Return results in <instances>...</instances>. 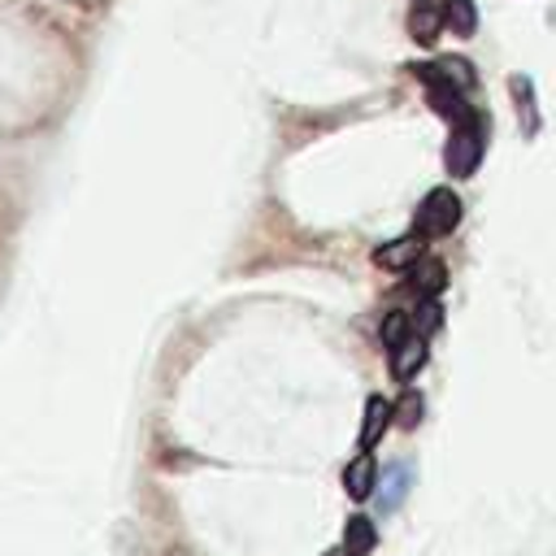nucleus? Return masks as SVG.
I'll return each mask as SVG.
<instances>
[{
    "instance_id": "f257e3e1",
    "label": "nucleus",
    "mask_w": 556,
    "mask_h": 556,
    "mask_svg": "<svg viewBox=\"0 0 556 556\" xmlns=\"http://www.w3.org/2000/svg\"><path fill=\"white\" fill-rule=\"evenodd\" d=\"M460 213H465L460 195L452 187H434V191L421 195V204L413 213V230L426 235V239H447L460 226Z\"/></svg>"
},
{
    "instance_id": "f03ea898",
    "label": "nucleus",
    "mask_w": 556,
    "mask_h": 556,
    "mask_svg": "<svg viewBox=\"0 0 556 556\" xmlns=\"http://www.w3.org/2000/svg\"><path fill=\"white\" fill-rule=\"evenodd\" d=\"M482 152H486V126H482V117L473 113L469 122L452 126L447 148H443V165H447L452 178H469V174L482 165Z\"/></svg>"
},
{
    "instance_id": "7ed1b4c3",
    "label": "nucleus",
    "mask_w": 556,
    "mask_h": 556,
    "mask_svg": "<svg viewBox=\"0 0 556 556\" xmlns=\"http://www.w3.org/2000/svg\"><path fill=\"white\" fill-rule=\"evenodd\" d=\"M413 74L426 83V100H430V109H434L447 126H460V122H469V117H473V109H469V91H460L456 83L439 78V74H434V70H426V65H413Z\"/></svg>"
},
{
    "instance_id": "20e7f679",
    "label": "nucleus",
    "mask_w": 556,
    "mask_h": 556,
    "mask_svg": "<svg viewBox=\"0 0 556 556\" xmlns=\"http://www.w3.org/2000/svg\"><path fill=\"white\" fill-rule=\"evenodd\" d=\"M426 235H417V230H408V235H400V239H391V243H382V248H374V265H382V269H391V274H408L421 256H426Z\"/></svg>"
},
{
    "instance_id": "39448f33",
    "label": "nucleus",
    "mask_w": 556,
    "mask_h": 556,
    "mask_svg": "<svg viewBox=\"0 0 556 556\" xmlns=\"http://www.w3.org/2000/svg\"><path fill=\"white\" fill-rule=\"evenodd\" d=\"M387 426H395V404L387 395H369L365 400V413H361V434H356V447L374 452L378 439L387 434Z\"/></svg>"
},
{
    "instance_id": "423d86ee",
    "label": "nucleus",
    "mask_w": 556,
    "mask_h": 556,
    "mask_svg": "<svg viewBox=\"0 0 556 556\" xmlns=\"http://www.w3.org/2000/svg\"><path fill=\"white\" fill-rule=\"evenodd\" d=\"M426 356H430V348H426V334H408L404 343H395L391 348V378L395 382H413L417 378V369L426 365Z\"/></svg>"
},
{
    "instance_id": "0eeeda50",
    "label": "nucleus",
    "mask_w": 556,
    "mask_h": 556,
    "mask_svg": "<svg viewBox=\"0 0 556 556\" xmlns=\"http://www.w3.org/2000/svg\"><path fill=\"white\" fill-rule=\"evenodd\" d=\"M374 486H378V460H374V452L361 447V452L343 465V491H348L352 500H369Z\"/></svg>"
},
{
    "instance_id": "6e6552de",
    "label": "nucleus",
    "mask_w": 556,
    "mask_h": 556,
    "mask_svg": "<svg viewBox=\"0 0 556 556\" xmlns=\"http://www.w3.org/2000/svg\"><path fill=\"white\" fill-rule=\"evenodd\" d=\"M447 287V265L439 256H421L413 269H408V291L421 300V295H443Z\"/></svg>"
},
{
    "instance_id": "1a4fd4ad",
    "label": "nucleus",
    "mask_w": 556,
    "mask_h": 556,
    "mask_svg": "<svg viewBox=\"0 0 556 556\" xmlns=\"http://www.w3.org/2000/svg\"><path fill=\"white\" fill-rule=\"evenodd\" d=\"M443 26H447V22H443V4H413V13H408V35H413L421 48H430Z\"/></svg>"
},
{
    "instance_id": "9d476101",
    "label": "nucleus",
    "mask_w": 556,
    "mask_h": 556,
    "mask_svg": "<svg viewBox=\"0 0 556 556\" xmlns=\"http://www.w3.org/2000/svg\"><path fill=\"white\" fill-rule=\"evenodd\" d=\"M508 91H513V104H517V117H521V135L534 139V135H539V109H534V87H530V78H526V74H513Z\"/></svg>"
},
{
    "instance_id": "9b49d317",
    "label": "nucleus",
    "mask_w": 556,
    "mask_h": 556,
    "mask_svg": "<svg viewBox=\"0 0 556 556\" xmlns=\"http://www.w3.org/2000/svg\"><path fill=\"white\" fill-rule=\"evenodd\" d=\"M374 543H378L374 521H369L365 513H352V517H348V526H343V552H348V556H369V552H374Z\"/></svg>"
},
{
    "instance_id": "f8f14e48",
    "label": "nucleus",
    "mask_w": 556,
    "mask_h": 556,
    "mask_svg": "<svg viewBox=\"0 0 556 556\" xmlns=\"http://www.w3.org/2000/svg\"><path fill=\"white\" fill-rule=\"evenodd\" d=\"M426 70H434L439 78H447V83H456L460 91H473L478 87V74H473V65L465 61V56H434V61H421Z\"/></svg>"
},
{
    "instance_id": "ddd939ff",
    "label": "nucleus",
    "mask_w": 556,
    "mask_h": 556,
    "mask_svg": "<svg viewBox=\"0 0 556 556\" xmlns=\"http://www.w3.org/2000/svg\"><path fill=\"white\" fill-rule=\"evenodd\" d=\"M443 22H447L452 35L469 39V35L478 30V9H473V0H443Z\"/></svg>"
},
{
    "instance_id": "4468645a",
    "label": "nucleus",
    "mask_w": 556,
    "mask_h": 556,
    "mask_svg": "<svg viewBox=\"0 0 556 556\" xmlns=\"http://www.w3.org/2000/svg\"><path fill=\"white\" fill-rule=\"evenodd\" d=\"M391 404H395V426H400V430H417V426H421V417H426V400H421V391L404 387L400 400H391Z\"/></svg>"
},
{
    "instance_id": "2eb2a0df",
    "label": "nucleus",
    "mask_w": 556,
    "mask_h": 556,
    "mask_svg": "<svg viewBox=\"0 0 556 556\" xmlns=\"http://www.w3.org/2000/svg\"><path fill=\"white\" fill-rule=\"evenodd\" d=\"M413 334V313H404V308H391V313H382V326H378V339H382V348L391 352L395 343H404Z\"/></svg>"
},
{
    "instance_id": "dca6fc26",
    "label": "nucleus",
    "mask_w": 556,
    "mask_h": 556,
    "mask_svg": "<svg viewBox=\"0 0 556 556\" xmlns=\"http://www.w3.org/2000/svg\"><path fill=\"white\" fill-rule=\"evenodd\" d=\"M439 326H443V304H439V295H421L417 308H413V330L430 339Z\"/></svg>"
},
{
    "instance_id": "f3484780",
    "label": "nucleus",
    "mask_w": 556,
    "mask_h": 556,
    "mask_svg": "<svg viewBox=\"0 0 556 556\" xmlns=\"http://www.w3.org/2000/svg\"><path fill=\"white\" fill-rule=\"evenodd\" d=\"M382 495H378V504H382V513H391L400 500H404V491H408V465H391L387 473H382Z\"/></svg>"
},
{
    "instance_id": "a211bd4d",
    "label": "nucleus",
    "mask_w": 556,
    "mask_h": 556,
    "mask_svg": "<svg viewBox=\"0 0 556 556\" xmlns=\"http://www.w3.org/2000/svg\"><path fill=\"white\" fill-rule=\"evenodd\" d=\"M413 4H439V0H413Z\"/></svg>"
},
{
    "instance_id": "6ab92c4d",
    "label": "nucleus",
    "mask_w": 556,
    "mask_h": 556,
    "mask_svg": "<svg viewBox=\"0 0 556 556\" xmlns=\"http://www.w3.org/2000/svg\"><path fill=\"white\" fill-rule=\"evenodd\" d=\"M343 556H348V552H343Z\"/></svg>"
}]
</instances>
